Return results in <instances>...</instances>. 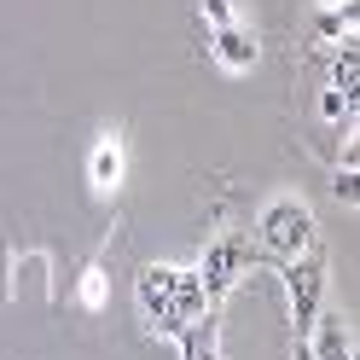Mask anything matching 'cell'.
<instances>
[{
  "label": "cell",
  "instance_id": "obj_1",
  "mask_svg": "<svg viewBox=\"0 0 360 360\" xmlns=\"http://www.w3.org/2000/svg\"><path fill=\"white\" fill-rule=\"evenodd\" d=\"M134 302H140V320L151 337H180L186 331V320H198L210 302V290L198 274H186V267H163V262H151L140 267V279H134Z\"/></svg>",
  "mask_w": 360,
  "mask_h": 360
},
{
  "label": "cell",
  "instance_id": "obj_2",
  "mask_svg": "<svg viewBox=\"0 0 360 360\" xmlns=\"http://www.w3.org/2000/svg\"><path fill=\"white\" fill-rule=\"evenodd\" d=\"M256 233H262V250H267V256L290 262V256L314 250V210L302 204V198H274V204L262 210Z\"/></svg>",
  "mask_w": 360,
  "mask_h": 360
},
{
  "label": "cell",
  "instance_id": "obj_3",
  "mask_svg": "<svg viewBox=\"0 0 360 360\" xmlns=\"http://www.w3.org/2000/svg\"><path fill=\"white\" fill-rule=\"evenodd\" d=\"M279 274H285V290H290V326H297V343H302L308 326L326 308V256H320V244L302 250V256H290Z\"/></svg>",
  "mask_w": 360,
  "mask_h": 360
},
{
  "label": "cell",
  "instance_id": "obj_4",
  "mask_svg": "<svg viewBox=\"0 0 360 360\" xmlns=\"http://www.w3.org/2000/svg\"><path fill=\"white\" fill-rule=\"evenodd\" d=\"M250 274V244H244L238 233H221V238H210L204 244V262H198V279H204V290H210V302H221L227 290Z\"/></svg>",
  "mask_w": 360,
  "mask_h": 360
},
{
  "label": "cell",
  "instance_id": "obj_5",
  "mask_svg": "<svg viewBox=\"0 0 360 360\" xmlns=\"http://www.w3.org/2000/svg\"><path fill=\"white\" fill-rule=\"evenodd\" d=\"M210 47H215V64H221V70H233V76L256 70V58H262L256 35L238 30V24H210Z\"/></svg>",
  "mask_w": 360,
  "mask_h": 360
},
{
  "label": "cell",
  "instance_id": "obj_6",
  "mask_svg": "<svg viewBox=\"0 0 360 360\" xmlns=\"http://www.w3.org/2000/svg\"><path fill=\"white\" fill-rule=\"evenodd\" d=\"M174 343H180V360H221V314L204 308L198 320H186Z\"/></svg>",
  "mask_w": 360,
  "mask_h": 360
},
{
  "label": "cell",
  "instance_id": "obj_7",
  "mask_svg": "<svg viewBox=\"0 0 360 360\" xmlns=\"http://www.w3.org/2000/svg\"><path fill=\"white\" fill-rule=\"evenodd\" d=\"M87 180H94V192H117L122 186V146L117 140H99L94 157H87Z\"/></svg>",
  "mask_w": 360,
  "mask_h": 360
},
{
  "label": "cell",
  "instance_id": "obj_8",
  "mask_svg": "<svg viewBox=\"0 0 360 360\" xmlns=\"http://www.w3.org/2000/svg\"><path fill=\"white\" fill-rule=\"evenodd\" d=\"M314 30H320L326 41H337V35H343V41H354V0H343V6L320 12V18H314Z\"/></svg>",
  "mask_w": 360,
  "mask_h": 360
},
{
  "label": "cell",
  "instance_id": "obj_9",
  "mask_svg": "<svg viewBox=\"0 0 360 360\" xmlns=\"http://www.w3.org/2000/svg\"><path fill=\"white\" fill-rule=\"evenodd\" d=\"M82 308H105V267L99 262L82 274Z\"/></svg>",
  "mask_w": 360,
  "mask_h": 360
},
{
  "label": "cell",
  "instance_id": "obj_10",
  "mask_svg": "<svg viewBox=\"0 0 360 360\" xmlns=\"http://www.w3.org/2000/svg\"><path fill=\"white\" fill-rule=\"evenodd\" d=\"M320 110H326L331 122H337V117H343V122H354V99H343L337 87H326V94H320Z\"/></svg>",
  "mask_w": 360,
  "mask_h": 360
},
{
  "label": "cell",
  "instance_id": "obj_11",
  "mask_svg": "<svg viewBox=\"0 0 360 360\" xmlns=\"http://www.w3.org/2000/svg\"><path fill=\"white\" fill-rule=\"evenodd\" d=\"M354 198H360V186H354V169H343V174H337V204H343V210H354Z\"/></svg>",
  "mask_w": 360,
  "mask_h": 360
},
{
  "label": "cell",
  "instance_id": "obj_12",
  "mask_svg": "<svg viewBox=\"0 0 360 360\" xmlns=\"http://www.w3.org/2000/svg\"><path fill=\"white\" fill-rule=\"evenodd\" d=\"M210 24H233V0H198Z\"/></svg>",
  "mask_w": 360,
  "mask_h": 360
},
{
  "label": "cell",
  "instance_id": "obj_13",
  "mask_svg": "<svg viewBox=\"0 0 360 360\" xmlns=\"http://www.w3.org/2000/svg\"><path fill=\"white\" fill-rule=\"evenodd\" d=\"M297 360H308V349H302V343H297Z\"/></svg>",
  "mask_w": 360,
  "mask_h": 360
}]
</instances>
